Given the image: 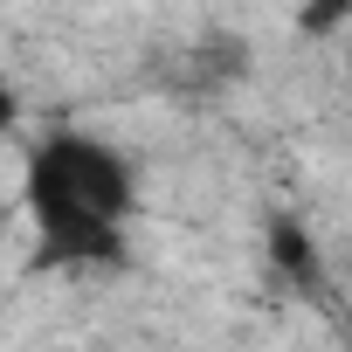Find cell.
<instances>
[{"label": "cell", "mask_w": 352, "mask_h": 352, "mask_svg": "<svg viewBox=\"0 0 352 352\" xmlns=\"http://www.w3.org/2000/svg\"><path fill=\"white\" fill-rule=\"evenodd\" d=\"M14 124H21V97L8 90V76H0V138H8Z\"/></svg>", "instance_id": "3957f363"}, {"label": "cell", "mask_w": 352, "mask_h": 352, "mask_svg": "<svg viewBox=\"0 0 352 352\" xmlns=\"http://www.w3.org/2000/svg\"><path fill=\"white\" fill-rule=\"evenodd\" d=\"M21 194L35 221V270H118L131 256V166L118 145L90 131H49L28 152Z\"/></svg>", "instance_id": "6da1fadb"}, {"label": "cell", "mask_w": 352, "mask_h": 352, "mask_svg": "<svg viewBox=\"0 0 352 352\" xmlns=\"http://www.w3.org/2000/svg\"><path fill=\"white\" fill-rule=\"evenodd\" d=\"M263 249H270L276 276H290V283H304V290L324 276V256H318V242H311V228H304L297 214H276V221L263 228Z\"/></svg>", "instance_id": "7a4b0ae2"}]
</instances>
